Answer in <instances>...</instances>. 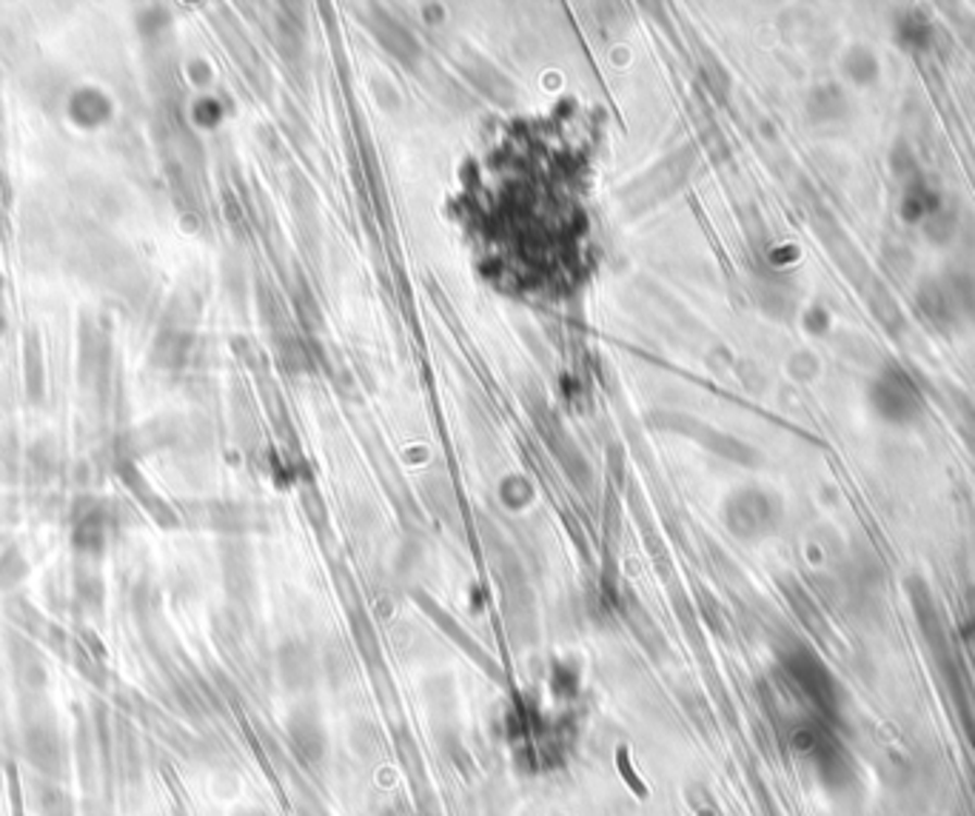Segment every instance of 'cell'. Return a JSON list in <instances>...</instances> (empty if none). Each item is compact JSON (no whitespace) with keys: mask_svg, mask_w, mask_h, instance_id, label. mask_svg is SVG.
Returning a JSON list of instances; mask_svg holds the SVG:
<instances>
[{"mask_svg":"<svg viewBox=\"0 0 975 816\" xmlns=\"http://www.w3.org/2000/svg\"><path fill=\"white\" fill-rule=\"evenodd\" d=\"M901 218L908 223H933L941 218V200L924 174H910L904 197H901Z\"/></svg>","mask_w":975,"mask_h":816,"instance_id":"cell-4","label":"cell"},{"mask_svg":"<svg viewBox=\"0 0 975 816\" xmlns=\"http://www.w3.org/2000/svg\"><path fill=\"white\" fill-rule=\"evenodd\" d=\"M918 311L938 332H953L973 314V295L961 277H930L918 288Z\"/></svg>","mask_w":975,"mask_h":816,"instance_id":"cell-2","label":"cell"},{"mask_svg":"<svg viewBox=\"0 0 975 816\" xmlns=\"http://www.w3.org/2000/svg\"><path fill=\"white\" fill-rule=\"evenodd\" d=\"M288 740H292V749L300 754L303 763L320 765L329 749V740H325L323 722L317 717L314 708H297L288 717Z\"/></svg>","mask_w":975,"mask_h":816,"instance_id":"cell-3","label":"cell"},{"mask_svg":"<svg viewBox=\"0 0 975 816\" xmlns=\"http://www.w3.org/2000/svg\"><path fill=\"white\" fill-rule=\"evenodd\" d=\"M383 816H399V814H397V811H388V814H383Z\"/></svg>","mask_w":975,"mask_h":816,"instance_id":"cell-8","label":"cell"},{"mask_svg":"<svg viewBox=\"0 0 975 816\" xmlns=\"http://www.w3.org/2000/svg\"><path fill=\"white\" fill-rule=\"evenodd\" d=\"M933 35H936V29H933L930 17L924 15V12H904V15L896 17V40L908 52L930 49Z\"/></svg>","mask_w":975,"mask_h":816,"instance_id":"cell-6","label":"cell"},{"mask_svg":"<svg viewBox=\"0 0 975 816\" xmlns=\"http://www.w3.org/2000/svg\"><path fill=\"white\" fill-rule=\"evenodd\" d=\"M844 75H848L855 86L876 84L878 75H881V66H878V58L873 54V49H867V46H853L848 52V58H844Z\"/></svg>","mask_w":975,"mask_h":816,"instance_id":"cell-7","label":"cell"},{"mask_svg":"<svg viewBox=\"0 0 975 816\" xmlns=\"http://www.w3.org/2000/svg\"><path fill=\"white\" fill-rule=\"evenodd\" d=\"M867 406L878 420L890 425H913L927 411L922 386L908 369L899 363H887L867 383Z\"/></svg>","mask_w":975,"mask_h":816,"instance_id":"cell-1","label":"cell"},{"mask_svg":"<svg viewBox=\"0 0 975 816\" xmlns=\"http://www.w3.org/2000/svg\"><path fill=\"white\" fill-rule=\"evenodd\" d=\"M730 526L739 534H762L773 526V506L765 494H751V497L736 499L733 517H730Z\"/></svg>","mask_w":975,"mask_h":816,"instance_id":"cell-5","label":"cell"}]
</instances>
